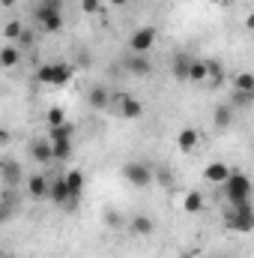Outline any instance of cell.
<instances>
[{
	"label": "cell",
	"instance_id": "3",
	"mask_svg": "<svg viewBox=\"0 0 254 258\" xmlns=\"http://www.w3.org/2000/svg\"><path fill=\"white\" fill-rule=\"evenodd\" d=\"M224 225L230 228V231H239V234H248L254 231V207H230L227 213H224Z\"/></svg>",
	"mask_w": 254,
	"mask_h": 258
},
{
	"label": "cell",
	"instance_id": "14",
	"mask_svg": "<svg viewBox=\"0 0 254 258\" xmlns=\"http://www.w3.org/2000/svg\"><path fill=\"white\" fill-rule=\"evenodd\" d=\"M197 141H200V132L194 126H183L180 135H177V147H180L183 153H191V150L197 147Z\"/></svg>",
	"mask_w": 254,
	"mask_h": 258
},
{
	"label": "cell",
	"instance_id": "28",
	"mask_svg": "<svg viewBox=\"0 0 254 258\" xmlns=\"http://www.w3.org/2000/svg\"><path fill=\"white\" fill-rule=\"evenodd\" d=\"M209 81H212V84H221V81H224V69H221L218 60H209Z\"/></svg>",
	"mask_w": 254,
	"mask_h": 258
},
{
	"label": "cell",
	"instance_id": "15",
	"mask_svg": "<svg viewBox=\"0 0 254 258\" xmlns=\"http://www.w3.org/2000/svg\"><path fill=\"white\" fill-rule=\"evenodd\" d=\"M123 66H126L132 75H141V78L153 72V63L147 60V54H132V57H126V60H123Z\"/></svg>",
	"mask_w": 254,
	"mask_h": 258
},
{
	"label": "cell",
	"instance_id": "31",
	"mask_svg": "<svg viewBox=\"0 0 254 258\" xmlns=\"http://www.w3.org/2000/svg\"><path fill=\"white\" fill-rule=\"evenodd\" d=\"M129 0H111V6H126Z\"/></svg>",
	"mask_w": 254,
	"mask_h": 258
},
{
	"label": "cell",
	"instance_id": "8",
	"mask_svg": "<svg viewBox=\"0 0 254 258\" xmlns=\"http://www.w3.org/2000/svg\"><path fill=\"white\" fill-rule=\"evenodd\" d=\"M0 177H3V183L6 186H18L21 180H24V168L15 162V159H3V165H0Z\"/></svg>",
	"mask_w": 254,
	"mask_h": 258
},
{
	"label": "cell",
	"instance_id": "33",
	"mask_svg": "<svg viewBox=\"0 0 254 258\" xmlns=\"http://www.w3.org/2000/svg\"><path fill=\"white\" fill-rule=\"evenodd\" d=\"M218 3H227V0H218Z\"/></svg>",
	"mask_w": 254,
	"mask_h": 258
},
{
	"label": "cell",
	"instance_id": "21",
	"mask_svg": "<svg viewBox=\"0 0 254 258\" xmlns=\"http://www.w3.org/2000/svg\"><path fill=\"white\" fill-rule=\"evenodd\" d=\"M233 87L242 90V93H254V72H239L233 78Z\"/></svg>",
	"mask_w": 254,
	"mask_h": 258
},
{
	"label": "cell",
	"instance_id": "29",
	"mask_svg": "<svg viewBox=\"0 0 254 258\" xmlns=\"http://www.w3.org/2000/svg\"><path fill=\"white\" fill-rule=\"evenodd\" d=\"M81 9H84L87 15H96V12L102 9V3H99V0H81Z\"/></svg>",
	"mask_w": 254,
	"mask_h": 258
},
{
	"label": "cell",
	"instance_id": "9",
	"mask_svg": "<svg viewBox=\"0 0 254 258\" xmlns=\"http://www.w3.org/2000/svg\"><path fill=\"white\" fill-rule=\"evenodd\" d=\"M30 153H33V159H36L39 165H48V162L54 159V144H51V138H36V141L30 144Z\"/></svg>",
	"mask_w": 254,
	"mask_h": 258
},
{
	"label": "cell",
	"instance_id": "30",
	"mask_svg": "<svg viewBox=\"0 0 254 258\" xmlns=\"http://www.w3.org/2000/svg\"><path fill=\"white\" fill-rule=\"evenodd\" d=\"M42 3H48V6H60L63 0H42Z\"/></svg>",
	"mask_w": 254,
	"mask_h": 258
},
{
	"label": "cell",
	"instance_id": "6",
	"mask_svg": "<svg viewBox=\"0 0 254 258\" xmlns=\"http://www.w3.org/2000/svg\"><path fill=\"white\" fill-rule=\"evenodd\" d=\"M36 18H39V24H42L45 33H60V27H63L60 6H48V3H42V6L36 9Z\"/></svg>",
	"mask_w": 254,
	"mask_h": 258
},
{
	"label": "cell",
	"instance_id": "22",
	"mask_svg": "<svg viewBox=\"0 0 254 258\" xmlns=\"http://www.w3.org/2000/svg\"><path fill=\"white\" fill-rule=\"evenodd\" d=\"M48 138L51 141H60V138H75V126L66 120L63 126H48Z\"/></svg>",
	"mask_w": 254,
	"mask_h": 258
},
{
	"label": "cell",
	"instance_id": "25",
	"mask_svg": "<svg viewBox=\"0 0 254 258\" xmlns=\"http://www.w3.org/2000/svg\"><path fill=\"white\" fill-rule=\"evenodd\" d=\"M132 231L135 234H153V219L150 216H135L132 219Z\"/></svg>",
	"mask_w": 254,
	"mask_h": 258
},
{
	"label": "cell",
	"instance_id": "16",
	"mask_svg": "<svg viewBox=\"0 0 254 258\" xmlns=\"http://www.w3.org/2000/svg\"><path fill=\"white\" fill-rule=\"evenodd\" d=\"M230 123H233V105H215L212 126L218 129V132H224V129H230Z\"/></svg>",
	"mask_w": 254,
	"mask_h": 258
},
{
	"label": "cell",
	"instance_id": "2",
	"mask_svg": "<svg viewBox=\"0 0 254 258\" xmlns=\"http://www.w3.org/2000/svg\"><path fill=\"white\" fill-rule=\"evenodd\" d=\"M120 177L126 180L129 186H150L153 183V168L147 165V162H141V159H132V162H126L123 168H120Z\"/></svg>",
	"mask_w": 254,
	"mask_h": 258
},
{
	"label": "cell",
	"instance_id": "23",
	"mask_svg": "<svg viewBox=\"0 0 254 258\" xmlns=\"http://www.w3.org/2000/svg\"><path fill=\"white\" fill-rule=\"evenodd\" d=\"M54 144V159H72V138H60V141H51Z\"/></svg>",
	"mask_w": 254,
	"mask_h": 258
},
{
	"label": "cell",
	"instance_id": "32",
	"mask_svg": "<svg viewBox=\"0 0 254 258\" xmlns=\"http://www.w3.org/2000/svg\"><path fill=\"white\" fill-rule=\"evenodd\" d=\"M0 3H3V6H12V3H15V0H0Z\"/></svg>",
	"mask_w": 254,
	"mask_h": 258
},
{
	"label": "cell",
	"instance_id": "27",
	"mask_svg": "<svg viewBox=\"0 0 254 258\" xmlns=\"http://www.w3.org/2000/svg\"><path fill=\"white\" fill-rule=\"evenodd\" d=\"M45 123H48V126H63V123H66L63 108H51V111L45 114Z\"/></svg>",
	"mask_w": 254,
	"mask_h": 258
},
{
	"label": "cell",
	"instance_id": "26",
	"mask_svg": "<svg viewBox=\"0 0 254 258\" xmlns=\"http://www.w3.org/2000/svg\"><path fill=\"white\" fill-rule=\"evenodd\" d=\"M3 36H6V39H21V36H24V27H21V21H9V24L3 27Z\"/></svg>",
	"mask_w": 254,
	"mask_h": 258
},
{
	"label": "cell",
	"instance_id": "24",
	"mask_svg": "<svg viewBox=\"0 0 254 258\" xmlns=\"http://www.w3.org/2000/svg\"><path fill=\"white\" fill-rule=\"evenodd\" d=\"M18 57H21V51H18L15 45H6V48L0 51V63L6 66V69H12V66L18 63Z\"/></svg>",
	"mask_w": 254,
	"mask_h": 258
},
{
	"label": "cell",
	"instance_id": "19",
	"mask_svg": "<svg viewBox=\"0 0 254 258\" xmlns=\"http://www.w3.org/2000/svg\"><path fill=\"white\" fill-rule=\"evenodd\" d=\"M87 99H90V105H93V108H108V105H111V93H108L105 87H93Z\"/></svg>",
	"mask_w": 254,
	"mask_h": 258
},
{
	"label": "cell",
	"instance_id": "17",
	"mask_svg": "<svg viewBox=\"0 0 254 258\" xmlns=\"http://www.w3.org/2000/svg\"><path fill=\"white\" fill-rule=\"evenodd\" d=\"M189 81H191V84H203V81H209V60H203V57H194L191 72H189Z\"/></svg>",
	"mask_w": 254,
	"mask_h": 258
},
{
	"label": "cell",
	"instance_id": "5",
	"mask_svg": "<svg viewBox=\"0 0 254 258\" xmlns=\"http://www.w3.org/2000/svg\"><path fill=\"white\" fill-rule=\"evenodd\" d=\"M156 27H138L132 36H129V48H132V54H150V48L156 45Z\"/></svg>",
	"mask_w": 254,
	"mask_h": 258
},
{
	"label": "cell",
	"instance_id": "18",
	"mask_svg": "<svg viewBox=\"0 0 254 258\" xmlns=\"http://www.w3.org/2000/svg\"><path fill=\"white\" fill-rule=\"evenodd\" d=\"M191 63H194L191 54H177V57H174V78H177V81H189Z\"/></svg>",
	"mask_w": 254,
	"mask_h": 258
},
{
	"label": "cell",
	"instance_id": "13",
	"mask_svg": "<svg viewBox=\"0 0 254 258\" xmlns=\"http://www.w3.org/2000/svg\"><path fill=\"white\" fill-rule=\"evenodd\" d=\"M117 102H120V114H123L126 120L144 117V102H141V99H135V96H120Z\"/></svg>",
	"mask_w": 254,
	"mask_h": 258
},
{
	"label": "cell",
	"instance_id": "34",
	"mask_svg": "<svg viewBox=\"0 0 254 258\" xmlns=\"http://www.w3.org/2000/svg\"><path fill=\"white\" fill-rule=\"evenodd\" d=\"M206 258H215V255H206Z\"/></svg>",
	"mask_w": 254,
	"mask_h": 258
},
{
	"label": "cell",
	"instance_id": "11",
	"mask_svg": "<svg viewBox=\"0 0 254 258\" xmlns=\"http://www.w3.org/2000/svg\"><path fill=\"white\" fill-rule=\"evenodd\" d=\"M230 165H224V162H209L206 168H203V177L209 180V183H218V186H224L227 183V177H230Z\"/></svg>",
	"mask_w": 254,
	"mask_h": 258
},
{
	"label": "cell",
	"instance_id": "10",
	"mask_svg": "<svg viewBox=\"0 0 254 258\" xmlns=\"http://www.w3.org/2000/svg\"><path fill=\"white\" fill-rule=\"evenodd\" d=\"M63 177H66V186H69V195H72V207H78V201L84 195V171L72 168V171H66Z\"/></svg>",
	"mask_w": 254,
	"mask_h": 258
},
{
	"label": "cell",
	"instance_id": "12",
	"mask_svg": "<svg viewBox=\"0 0 254 258\" xmlns=\"http://www.w3.org/2000/svg\"><path fill=\"white\" fill-rule=\"evenodd\" d=\"M48 186H51V177L42 174V171H36V174L27 177V192L33 195V198H48Z\"/></svg>",
	"mask_w": 254,
	"mask_h": 258
},
{
	"label": "cell",
	"instance_id": "20",
	"mask_svg": "<svg viewBox=\"0 0 254 258\" xmlns=\"http://www.w3.org/2000/svg\"><path fill=\"white\" fill-rule=\"evenodd\" d=\"M183 210H186V213H200V210H203V195L189 192L186 198H183Z\"/></svg>",
	"mask_w": 254,
	"mask_h": 258
},
{
	"label": "cell",
	"instance_id": "4",
	"mask_svg": "<svg viewBox=\"0 0 254 258\" xmlns=\"http://www.w3.org/2000/svg\"><path fill=\"white\" fill-rule=\"evenodd\" d=\"M36 81L60 87V84H66V81H72V66H66V63H45V66H39Z\"/></svg>",
	"mask_w": 254,
	"mask_h": 258
},
{
	"label": "cell",
	"instance_id": "7",
	"mask_svg": "<svg viewBox=\"0 0 254 258\" xmlns=\"http://www.w3.org/2000/svg\"><path fill=\"white\" fill-rule=\"evenodd\" d=\"M48 201L57 204V207H72V195H69V186H66V177L57 174L51 177V186H48Z\"/></svg>",
	"mask_w": 254,
	"mask_h": 258
},
{
	"label": "cell",
	"instance_id": "1",
	"mask_svg": "<svg viewBox=\"0 0 254 258\" xmlns=\"http://www.w3.org/2000/svg\"><path fill=\"white\" fill-rule=\"evenodd\" d=\"M251 192H254L251 177H248L245 171L233 168L230 177H227V183H224V195H227L230 207H248V204H251Z\"/></svg>",
	"mask_w": 254,
	"mask_h": 258
}]
</instances>
